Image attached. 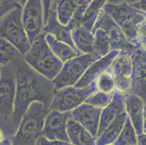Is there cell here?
Returning <instances> with one entry per match:
<instances>
[{
    "label": "cell",
    "mask_w": 146,
    "mask_h": 145,
    "mask_svg": "<svg viewBox=\"0 0 146 145\" xmlns=\"http://www.w3.org/2000/svg\"><path fill=\"white\" fill-rule=\"evenodd\" d=\"M92 34L94 36L93 53L98 59L103 58L113 51L111 40L103 29H97Z\"/></svg>",
    "instance_id": "obj_23"
},
{
    "label": "cell",
    "mask_w": 146,
    "mask_h": 145,
    "mask_svg": "<svg viewBox=\"0 0 146 145\" xmlns=\"http://www.w3.org/2000/svg\"><path fill=\"white\" fill-rule=\"evenodd\" d=\"M127 117L126 112L119 115L97 138L96 145L113 144L124 128Z\"/></svg>",
    "instance_id": "obj_20"
},
{
    "label": "cell",
    "mask_w": 146,
    "mask_h": 145,
    "mask_svg": "<svg viewBox=\"0 0 146 145\" xmlns=\"http://www.w3.org/2000/svg\"><path fill=\"white\" fill-rule=\"evenodd\" d=\"M143 132H144L145 134H146V129H144V131H143Z\"/></svg>",
    "instance_id": "obj_41"
},
{
    "label": "cell",
    "mask_w": 146,
    "mask_h": 145,
    "mask_svg": "<svg viewBox=\"0 0 146 145\" xmlns=\"http://www.w3.org/2000/svg\"><path fill=\"white\" fill-rule=\"evenodd\" d=\"M0 145H13L11 142V139H7L6 140H5L4 142H2V143L0 144Z\"/></svg>",
    "instance_id": "obj_37"
},
{
    "label": "cell",
    "mask_w": 146,
    "mask_h": 145,
    "mask_svg": "<svg viewBox=\"0 0 146 145\" xmlns=\"http://www.w3.org/2000/svg\"><path fill=\"white\" fill-rule=\"evenodd\" d=\"M77 2L75 0H60L57 5L58 21L63 26H67L75 13Z\"/></svg>",
    "instance_id": "obj_25"
},
{
    "label": "cell",
    "mask_w": 146,
    "mask_h": 145,
    "mask_svg": "<svg viewBox=\"0 0 146 145\" xmlns=\"http://www.w3.org/2000/svg\"><path fill=\"white\" fill-rule=\"evenodd\" d=\"M45 40L57 58L63 63L74 58L82 55V53L76 50L73 49L67 44L62 42L50 34H44Z\"/></svg>",
    "instance_id": "obj_21"
},
{
    "label": "cell",
    "mask_w": 146,
    "mask_h": 145,
    "mask_svg": "<svg viewBox=\"0 0 146 145\" xmlns=\"http://www.w3.org/2000/svg\"><path fill=\"white\" fill-rule=\"evenodd\" d=\"M16 131L11 118L0 113V144L6 139H11Z\"/></svg>",
    "instance_id": "obj_31"
},
{
    "label": "cell",
    "mask_w": 146,
    "mask_h": 145,
    "mask_svg": "<svg viewBox=\"0 0 146 145\" xmlns=\"http://www.w3.org/2000/svg\"><path fill=\"white\" fill-rule=\"evenodd\" d=\"M129 5L133 7L137 8L138 10L146 13V0H141V1H127Z\"/></svg>",
    "instance_id": "obj_35"
},
{
    "label": "cell",
    "mask_w": 146,
    "mask_h": 145,
    "mask_svg": "<svg viewBox=\"0 0 146 145\" xmlns=\"http://www.w3.org/2000/svg\"><path fill=\"white\" fill-rule=\"evenodd\" d=\"M22 57L16 48L7 41L0 38V65L7 66Z\"/></svg>",
    "instance_id": "obj_26"
},
{
    "label": "cell",
    "mask_w": 146,
    "mask_h": 145,
    "mask_svg": "<svg viewBox=\"0 0 146 145\" xmlns=\"http://www.w3.org/2000/svg\"><path fill=\"white\" fill-rule=\"evenodd\" d=\"M23 7L15 8L0 19V38H3L11 44L22 56L31 47L23 25Z\"/></svg>",
    "instance_id": "obj_5"
},
{
    "label": "cell",
    "mask_w": 146,
    "mask_h": 145,
    "mask_svg": "<svg viewBox=\"0 0 146 145\" xmlns=\"http://www.w3.org/2000/svg\"><path fill=\"white\" fill-rule=\"evenodd\" d=\"M26 2V1L0 0V19L15 8L24 6Z\"/></svg>",
    "instance_id": "obj_32"
},
{
    "label": "cell",
    "mask_w": 146,
    "mask_h": 145,
    "mask_svg": "<svg viewBox=\"0 0 146 145\" xmlns=\"http://www.w3.org/2000/svg\"><path fill=\"white\" fill-rule=\"evenodd\" d=\"M57 5L58 1L55 0L42 1L44 13V28L42 34H50L60 42H64L73 49L76 50L71 37V30L68 26H63L58 21Z\"/></svg>",
    "instance_id": "obj_8"
},
{
    "label": "cell",
    "mask_w": 146,
    "mask_h": 145,
    "mask_svg": "<svg viewBox=\"0 0 146 145\" xmlns=\"http://www.w3.org/2000/svg\"><path fill=\"white\" fill-rule=\"evenodd\" d=\"M103 10L113 19L127 39L137 47L138 30L146 20V13L132 7L127 1H106Z\"/></svg>",
    "instance_id": "obj_2"
},
{
    "label": "cell",
    "mask_w": 146,
    "mask_h": 145,
    "mask_svg": "<svg viewBox=\"0 0 146 145\" xmlns=\"http://www.w3.org/2000/svg\"><path fill=\"white\" fill-rule=\"evenodd\" d=\"M137 133L130 121L129 118L127 117L124 128L118 137L114 145H137Z\"/></svg>",
    "instance_id": "obj_27"
},
{
    "label": "cell",
    "mask_w": 146,
    "mask_h": 145,
    "mask_svg": "<svg viewBox=\"0 0 146 145\" xmlns=\"http://www.w3.org/2000/svg\"><path fill=\"white\" fill-rule=\"evenodd\" d=\"M16 77V92L11 119L18 130L23 116L33 102H41L50 109L55 95L52 81L32 68L21 57L13 61Z\"/></svg>",
    "instance_id": "obj_1"
},
{
    "label": "cell",
    "mask_w": 146,
    "mask_h": 145,
    "mask_svg": "<svg viewBox=\"0 0 146 145\" xmlns=\"http://www.w3.org/2000/svg\"><path fill=\"white\" fill-rule=\"evenodd\" d=\"M98 91L105 93H113L116 91V85L113 78L110 73L108 68L95 81Z\"/></svg>",
    "instance_id": "obj_29"
},
{
    "label": "cell",
    "mask_w": 146,
    "mask_h": 145,
    "mask_svg": "<svg viewBox=\"0 0 146 145\" xmlns=\"http://www.w3.org/2000/svg\"><path fill=\"white\" fill-rule=\"evenodd\" d=\"M99 28L103 29L107 33L111 40L112 50L132 52L138 49L127 39L124 32L122 31L116 23L109 15L105 13L103 10H102L98 21L95 23L92 33Z\"/></svg>",
    "instance_id": "obj_9"
},
{
    "label": "cell",
    "mask_w": 146,
    "mask_h": 145,
    "mask_svg": "<svg viewBox=\"0 0 146 145\" xmlns=\"http://www.w3.org/2000/svg\"><path fill=\"white\" fill-rule=\"evenodd\" d=\"M132 76L129 94L139 96L144 101L146 97V51L137 49L132 52Z\"/></svg>",
    "instance_id": "obj_14"
},
{
    "label": "cell",
    "mask_w": 146,
    "mask_h": 145,
    "mask_svg": "<svg viewBox=\"0 0 146 145\" xmlns=\"http://www.w3.org/2000/svg\"><path fill=\"white\" fill-rule=\"evenodd\" d=\"M144 104H145V105L146 106V97H145V99H144Z\"/></svg>",
    "instance_id": "obj_40"
},
{
    "label": "cell",
    "mask_w": 146,
    "mask_h": 145,
    "mask_svg": "<svg viewBox=\"0 0 146 145\" xmlns=\"http://www.w3.org/2000/svg\"><path fill=\"white\" fill-rule=\"evenodd\" d=\"M71 37L78 51L82 54L93 53L94 36L91 31L80 26L71 31Z\"/></svg>",
    "instance_id": "obj_22"
},
{
    "label": "cell",
    "mask_w": 146,
    "mask_h": 145,
    "mask_svg": "<svg viewBox=\"0 0 146 145\" xmlns=\"http://www.w3.org/2000/svg\"><path fill=\"white\" fill-rule=\"evenodd\" d=\"M124 105L127 117L129 118L137 135L144 131V101L135 94H126Z\"/></svg>",
    "instance_id": "obj_17"
},
{
    "label": "cell",
    "mask_w": 146,
    "mask_h": 145,
    "mask_svg": "<svg viewBox=\"0 0 146 145\" xmlns=\"http://www.w3.org/2000/svg\"><path fill=\"white\" fill-rule=\"evenodd\" d=\"M110 145H114V144H110Z\"/></svg>",
    "instance_id": "obj_42"
},
{
    "label": "cell",
    "mask_w": 146,
    "mask_h": 145,
    "mask_svg": "<svg viewBox=\"0 0 146 145\" xmlns=\"http://www.w3.org/2000/svg\"><path fill=\"white\" fill-rule=\"evenodd\" d=\"M50 109L41 102H33L23 116L16 133L11 138L13 145H35L42 136L45 118Z\"/></svg>",
    "instance_id": "obj_4"
},
{
    "label": "cell",
    "mask_w": 146,
    "mask_h": 145,
    "mask_svg": "<svg viewBox=\"0 0 146 145\" xmlns=\"http://www.w3.org/2000/svg\"><path fill=\"white\" fill-rule=\"evenodd\" d=\"M113 93H105L97 91L90 95L84 102L94 107L103 109L111 102L113 97Z\"/></svg>",
    "instance_id": "obj_30"
},
{
    "label": "cell",
    "mask_w": 146,
    "mask_h": 145,
    "mask_svg": "<svg viewBox=\"0 0 146 145\" xmlns=\"http://www.w3.org/2000/svg\"><path fill=\"white\" fill-rule=\"evenodd\" d=\"M22 21L31 45L42 34L44 28V13L42 1L28 0L23 7Z\"/></svg>",
    "instance_id": "obj_11"
},
{
    "label": "cell",
    "mask_w": 146,
    "mask_h": 145,
    "mask_svg": "<svg viewBox=\"0 0 146 145\" xmlns=\"http://www.w3.org/2000/svg\"><path fill=\"white\" fill-rule=\"evenodd\" d=\"M22 58L34 70L50 81L56 78L63 66V62L50 50L44 34L34 40Z\"/></svg>",
    "instance_id": "obj_3"
},
{
    "label": "cell",
    "mask_w": 146,
    "mask_h": 145,
    "mask_svg": "<svg viewBox=\"0 0 146 145\" xmlns=\"http://www.w3.org/2000/svg\"><path fill=\"white\" fill-rule=\"evenodd\" d=\"M144 129H146V106H144Z\"/></svg>",
    "instance_id": "obj_38"
},
{
    "label": "cell",
    "mask_w": 146,
    "mask_h": 145,
    "mask_svg": "<svg viewBox=\"0 0 146 145\" xmlns=\"http://www.w3.org/2000/svg\"><path fill=\"white\" fill-rule=\"evenodd\" d=\"M124 98L125 94L118 91H114L113 97L109 105H108L105 108L102 109L97 138L119 115L126 112Z\"/></svg>",
    "instance_id": "obj_18"
},
{
    "label": "cell",
    "mask_w": 146,
    "mask_h": 145,
    "mask_svg": "<svg viewBox=\"0 0 146 145\" xmlns=\"http://www.w3.org/2000/svg\"><path fill=\"white\" fill-rule=\"evenodd\" d=\"M120 51L113 50L108 54L98 60L88 68L85 73L75 85V87L84 88L95 83L96 80L111 66L114 59L119 55Z\"/></svg>",
    "instance_id": "obj_16"
},
{
    "label": "cell",
    "mask_w": 146,
    "mask_h": 145,
    "mask_svg": "<svg viewBox=\"0 0 146 145\" xmlns=\"http://www.w3.org/2000/svg\"><path fill=\"white\" fill-rule=\"evenodd\" d=\"M137 145H146V134L144 132L137 136Z\"/></svg>",
    "instance_id": "obj_36"
},
{
    "label": "cell",
    "mask_w": 146,
    "mask_h": 145,
    "mask_svg": "<svg viewBox=\"0 0 146 145\" xmlns=\"http://www.w3.org/2000/svg\"><path fill=\"white\" fill-rule=\"evenodd\" d=\"M91 0H77V6L76 8L75 13L72 19L68 25V27L72 31L74 29L82 26V21L86 10L91 3Z\"/></svg>",
    "instance_id": "obj_28"
},
{
    "label": "cell",
    "mask_w": 146,
    "mask_h": 145,
    "mask_svg": "<svg viewBox=\"0 0 146 145\" xmlns=\"http://www.w3.org/2000/svg\"><path fill=\"white\" fill-rule=\"evenodd\" d=\"M98 60L94 53L84 54L63 63L58 75L52 81L55 91L75 86L88 68Z\"/></svg>",
    "instance_id": "obj_6"
},
{
    "label": "cell",
    "mask_w": 146,
    "mask_h": 145,
    "mask_svg": "<svg viewBox=\"0 0 146 145\" xmlns=\"http://www.w3.org/2000/svg\"><path fill=\"white\" fill-rule=\"evenodd\" d=\"M72 118L71 112L50 110L45 118L42 136L49 141H60L70 143L67 134V123Z\"/></svg>",
    "instance_id": "obj_13"
},
{
    "label": "cell",
    "mask_w": 146,
    "mask_h": 145,
    "mask_svg": "<svg viewBox=\"0 0 146 145\" xmlns=\"http://www.w3.org/2000/svg\"><path fill=\"white\" fill-rule=\"evenodd\" d=\"M16 92V77L13 62L2 66L0 78V113L11 118Z\"/></svg>",
    "instance_id": "obj_10"
},
{
    "label": "cell",
    "mask_w": 146,
    "mask_h": 145,
    "mask_svg": "<svg viewBox=\"0 0 146 145\" xmlns=\"http://www.w3.org/2000/svg\"><path fill=\"white\" fill-rule=\"evenodd\" d=\"M98 91L96 83L84 88L68 86L55 91L50 110L71 112L85 102L90 95Z\"/></svg>",
    "instance_id": "obj_7"
},
{
    "label": "cell",
    "mask_w": 146,
    "mask_h": 145,
    "mask_svg": "<svg viewBox=\"0 0 146 145\" xmlns=\"http://www.w3.org/2000/svg\"><path fill=\"white\" fill-rule=\"evenodd\" d=\"M2 66L0 65V78H1V75H2Z\"/></svg>",
    "instance_id": "obj_39"
},
{
    "label": "cell",
    "mask_w": 146,
    "mask_h": 145,
    "mask_svg": "<svg viewBox=\"0 0 146 145\" xmlns=\"http://www.w3.org/2000/svg\"><path fill=\"white\" fill-rule=\"evenodd\" d=\"M35 145H73L68 142H60V141H49L44 136H40L37 140Z\"/></svg>",
    "instance_id": "obj_34"
},
{
    "label": "cell",
    "mask_w": 146,
    "mask_h": 145,
    "mask_svg": "<svg viewBox=\"0 0 146 145\" xmlns=\"http://www.w3.org/2000/svg\"><path fill=\"white\" fill-rule=\"evenodd\" d=\"M102 109L84 102L71 111L72 118L85 128L96 139L99 129L100 118Z\"/></svg>",
    "instance_id": "obj_15"
},
{
    "label": "cell",
    "mask_w": 146,
    "mask_h": 145,
    "mask_svg": "<svg viewBox=\"0 0 146 145\" xmlns=\"http://www.w3.org/2000/svg\"><path fill=\"white\" fill-rule=\"evenodd\" d=\"M137 45L139 49L146 51V20L140 25L137 37Z\"/></svg>",
    "instance_id": "obj_33"
},
{
    "label": "cell",
    "mask_w": 146,
    "mask_h": 145,
    "mask_svg": "<svg viewBox=\"0 0 146 145\" xmlns=\"http://www.w3.org/2000/svg\"><path fill=\"white\" fill-rule=\"evenodd\" d=\"M67 134L73 145H96V139L73 118L68 121Z\"/></svg>",
    "instance_id": "obj_19"
},
{
    "label": "cell",
    "mask_w": 146,
    "mask_h": 145,
    "mask_svg": "<svg viewBox=\"0 0 146 145\" xmlns=\"http://www.w3.org/2000/svg\"><path fill=\"white\" fill-rule=\"evenodd\" d=\"M106 3V1L105 0L92 1L83 15L82 26L85 28L89 31L92 32Z\"/></svg>",
    "instance_id": "obj_24"
},
{
    "label": "cell",
    "mask_w": 146,
    "mask_h": 145,
    "mask_svg": "<svg viewBox=\"0 0 146 145\" xmlns=\"http://www.w3.org/2000/svg\"><path fill=\"white\" fill-rule=\"evenodd\" d=\"M132 52H120L119 55L108 67L113 78L116 91L124 94L130 93L132 76Z\"/></svg>",
    "instance_id": "obj_12"
}]
</instances>
